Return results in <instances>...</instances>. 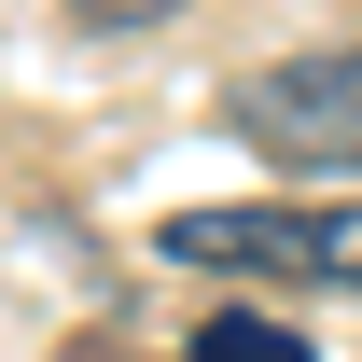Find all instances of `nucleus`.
<instances>
[{"mask_svg": "<svg viewBox=\"0 0 362 362\" xmlns=\"http://www.w3.org/2000/svg\"><path fill=\"white\" fill-rule=\"evenodd\" d=\"M168 265H209V279H265V293H362V195L334 209H181L153 223Z\"/></svg>", "mask_w": 362, "mask_h": 362, "instance_id": "obj_1", "label": "nucleus"}, {"mask_svg": "<svg viewBox=\"0 0 362 362\" xmlns=\"http://www.w3.org/2000/svg\"><path fill=\"white\" fill-rule=\"evenodd\" d=\"M223 126L293 181H349L362 168V42H307V56H265V70H237Z\"/></svg>", "mask_w": 362, "mask_h": 362, "instance_id": "obj_2", "label": "nucleus"}, {"mask_svg": "<svg viewBox=\"0 0 362 362\" xmlns=\"http://www.w3.org/2000/svg\"><path fill=\"white\" fill-rule=\"evenodd\" d=\"M181 362H320V349L293 334V320H265V307H223V320H209Z\"/></svg>", "mask_w": 362, "mask_h": 362, "instance_id": "obj_3", "label": "nucleus"}, {"mask_svg": "<svg viewBox=\"0 0 362 362\" xmlns=\"http://www.w3.org/2000/svg\"><path fill=\"white\" fill-rule=\"evenodd\" d=\"M70 14H84V28H168L181 0H70Z\"/></svg>", "mask_w": 362, "mask_h": 362, "instance_id": "obj_4", "label": "nucleus"}]
</instances>
